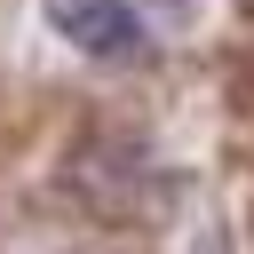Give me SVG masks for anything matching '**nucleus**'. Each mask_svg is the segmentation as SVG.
Here are the masks:
<instances>
[{
    "mask_svg": "<svg viewBox=\"0 0 254 254\" xmlns=\"http://www.w3.org/2000/svg\"><path fill=\"white\" fill-rule=\"evenodd\" d=\"M48 24L79 56H135L143 48V16L127 0H48Z\"/></svg>",
    "mask_w": 254,
    "mask_h": 254,
    "instance_id": "f257e3e1",
    "label": "nucleus"
}]
</instances>
